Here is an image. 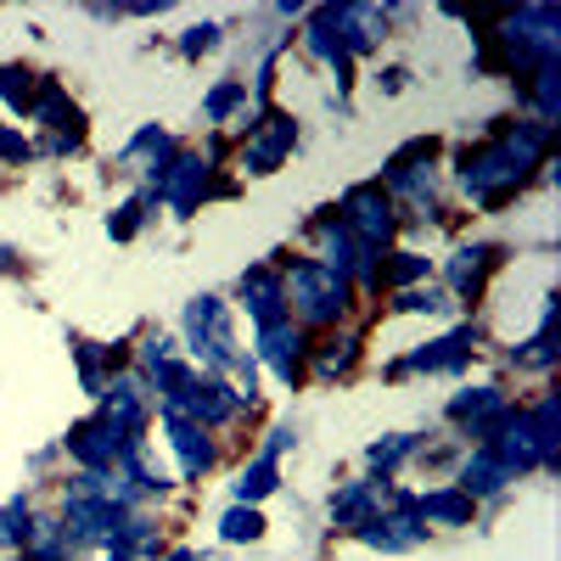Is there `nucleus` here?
<instances>
[{"instance_id":"obj_42","label":"nucleus","mask_w":561,"mask_h":561,"mask_svg":"<svg viewBox=\"0 0 561 561\" xmlns=\"http://www.w3.org/2000/svg\"><path fill=\"white\" fill-rule=\"evenodd\" d=\"M169 561H197V556H192V550H174V556H169Z\"/></svg>"},{"instance_id":"obj_24","label":"nucleus","mask_w":561,"mask_h":561,"mask_svg":"<svg viewBox=\"0 0 561 561\" xmlns=\"http://www.w3.org/2000/svg\"><path fill=\"white\" fill-rule=\"evenodd\" d=\"M28 561H73V545H68V528L57 517H34L28 523V539H23Z\"/></svg>"},{"instance_id":"obj_3","label":"nucleus","mask_w":561,"mask_h":561,"mask_svg":"<svg viewBox=\"0 0 561 561\" xmlns=\"http://www.w3.org/2000/svg\"><path fill=\"white\" fill-rule=\"evenodd\" d=\"M500 45L517 73H539V68H556L561 57V12L556 7H523L500 23Z\"/></svg>"},{"instance_id":"obj_14","label":"nucleus","mask_w":561,"mask_h":561,"mask_svg":"<svg viewBox=\"0 0 561 561\" xmlns=\"http://www.w3.org/2000/svg\"><path fill=\"white\" fill-rule=\"evenodd\" d=\"M393 500V489L382 483V478H359V483H343L337 494H332V528H348V534H359L365 523H377L382 517V505Z\"/></svg>"},{"instance_id":"obj_16","label":"nucleus","mask_w":561,"mask_h":561,"mask_svg":"<svg viewBox=\"0 0 561 561\" xmlns=\"http://www.w3.org/2000/svg\"><path fill=\"white\" fill-rule=\"evenodd\" d=\"M163 433H169V449L180 460V478L197 483L208 466H214V444H208V427H197V421H185L174 410H163Z\"/></svg>"},{"instance_id":"obj_37","label":"nucleus","mask_w":561,"mask_h":561,"mask_svg":"<svg viewBox=\"0 0 561 561\" xmlns=\"http://www.w3.org/2000/svg\"><path fill=\"white\" fill-rule=\"evenodd\" d=\"M219 45V23H197V28H185L180 34V57H203Z\"/></svg>"},{"instance_id":"obj_18","label":"nucleus","mask_w":561,"mask_h":561,"mask_svg":"<svg viewBox=\"0 0 561 561\" xmlns=\"http://www.w3.org/2000/svg\"><path fill=\"white\" fill-rule=\"evenodd\" d=\"M174 158V140L158 129V124H147V129H135L129 140H124V152H118V174H129V180H158L163 174V163Z\"/></svg>"},{"instance_id":"obj_4","label":"nucleus","mask_w":561,"mask_h":561,"mask_svg":"<svg viewBox=\"0 0 561 561\" xmlns=\"http://www.w3.org/2000/svg\"><path fill=\"white\" fill-rule=\"evenodd\" d=\"M96 421H107V427L129 449L147 444V421H152V388H147V377H140V370H113L107 388H102V415Z\"/></svg>"},{"instance_id":"obj_25","label":"nucleus","mask_w":561,"mask_h":561,"mask_svg":"<svg viewBox=\"0 0 561 561\" xmlns=\"http://www.w3.org/2000/svg\"><path fill=\"white\" fill-rule=\"evenodd\" d=\"M415 449H421V438H415V433H388V438H377V444L365 449V466H370V478H382V483H388V478L399 472V466H404V460H410Z\"/></svg>"},{"instance_id":"obj_15","label":"nucleus","mask_w":561,"mask_h":561,"mask_svg":"<svg viewBox=\"0 0 561 561\" xmlns=\"http://www.w3.org/2000/svg\"><path fill=\"white\" fill-rule=\"evenodd\" d=\"M304 51L337 73V102H343V96H348V84H354V62H348V51L337 45L332 7H314V12H309V23H304Z\"/></svg>"},{"instance_id":"obj_38","label":"nucleus","mask_w":561,"mask_h":561,"mask_svg":"<svg viewBox=\"0 0 561 561\" xmlns=\"http://www.w3.org/2000/svg\"><path fill=\"white\" fill-rule=\"evenodd\" d=\"M0 158H7V163H28V158H34V147H28V140H23L18 129H0Z\"/></svg>"},{"instance_id":"obj_33","label":"nucleus","mask_w":561,"mask_h":561,"mask_svg":"<svg viewBox=\"0 0 561 561\" xmlns=\"http://www.w3.org/2000/svg\"><path fill=\"white\" fill-rule=\"evenodd\" d=\"M354 359H359V337H337V343H325V348L314 354V377L332 382V377H343Z\"/></svg>"},{"instance_id":"obj_35","label":"nucleus","mask_w":561,"mask_h":561,"mask_svg":"<svg viewBox=\"0 0 561 561\" xmlns=\"http://www.w3.org/2000/svg\"><path fill=\"white\" fill-rule=\"evenodd\" d=\"M393 309L399 314H455V298L449 293H399Z\"/></svg>"},{"instance_id":"obj_20","label":"nucleus","mask_w":561,"mask_h":561,"mask_svg":"<svg viewBox=\"0 0 561 561\" xmlns=\"http://www.w3.org/2000/svg\"><path fill=\"white\" fill-rule=\"evenodd\" d=\"M237 298H242V309L253 314V325H270V320L287 314V293H280V270H270V264H253V270L237 280Z\"/></svg>"},{"instance_id":"obj_23","label":"nucleus","mask_w":561,"mask_h":561,"mask_svg":"<svg viewBox=\"0 0 561 561\" xmlns=\"http://www.w3.org/2000/svg\"><path fill=\"white\" fill-rule=\"evenodd\" d=\"M472 500H466L460 489H433V494H421L415 500V517L421 523H438V528H472Z\"/></svg>"},{"instance_id":"obj_13","label":"nucleus","mask_w":561,"mask_h":561,"mask_svg":"<svg viewBox=\"0 0 561 561\" xmlns=\"http://www.w3.org/2000/svg\"><path fill=\"white\" fill-rule=\"evenodd\" d=\"M62 449L79 460V472H102V478H113L129 444L107 427V421H79V427L62 438Z\"/></svg>"},{"instance_id":"obj_7","label":"nucleus","mask_w":561,"mask_h":561,"mask_svg":"<svg viewBox=\"0 0 561 561\" xmlns=\"http://www.w3.org/2000/svg\"><path fill=\"white\" fill-rule=\"evenodd\" d=\"M523 185V174L511 169V158L500 147H478V152H460V192L472 197L478 208H500L511 192Z\"/></svg>"},{"instance_id":"obj_29","label":"nucleus","mask_w":561,"mask_h":561,"mask_svg":"<svg viewBox=\"0 0 561 561\" xmlns=\"http://www.w3.org/2000/svg\"><path fill=\"white\" fill-rule=\"evenodd\" d=\"M237 107H248V84H242V79H219L208 96H203V118H208V124H225Z\"/></svg>"},{"instance_id":"obj_12","label":"nucleus","mask_w":561,"mask_h":561,"mask_svg":"<svg viewBox=\"0 0 561 561\" xmlns=\"http://www.w3.org/2000/svg\"><path fill=\"white\" fill-rule=\"evenodd\" d=\"M304 325H293L287 314L280 320H270V325H259V359L275 370V382L280 388H293L298 377H304Z\"/></svg>"},{"instance_id":"obj_39","label":"nucleus","mask_w":561,"mask_h":561,"mask_svg":"<svg viewBox=\"0 0 561 561\" xmlns=\"http://www.w3.org/2000/svg\"><path fill=\"white\" fill-rule=\"evenodd\" d=\"M293 444H298V433H293V427H270V438H264V455H270V460H280V455H287Z\"/></svg>"},{"instance_id":"obj_1","label":"nucleus","mask_w":561,"mask_h":561,"mask_svg":"<svg viewBox=\"0 0 561 561\" xmlns=\"http://www.w3.org/2000/svg\"><path fill=\"white\" fill-rule=\"evenodd\" d=\"M280 293H287V320L293 325H337L348 309H354V287L325 270L314 259H298L280 270Z\"/></svg>"},{"instance_id":"obj_31","label":"nucleus","mask_w":561,"mask_h":561,"mask_svg":"<svg viewBox=\"0 0 561 561\" xmlns=\"http://www.w3.org/2000/svg\"><path fill=\"white\" fill-rule=\"evenodd\" d=\"M534 107H539V124L545 129L561 118V68H539L534 73Z\"/></svg>"},{"instance_id":"obj_8","label":"nucleus","mask_w":561,"mask_h":561,"mask_svg":"<svg viewBox=\"0 0 561 561\" xmlns=\"http://www.w3.org/2000/svg\"><path fill=\"white\" fill-rule=\"evenodd\" d=\"M293 147H298V118L280 113V107H270V113L248 129V140H242V174H275L280 163L293 158Z\"/></svg>"},{"instance_id":"obj_17","label":"nucleus","mask_w":561,"mask_h":561,"mask_svg":"<svg viewBox=\"0 0 561 561\" xmlns=\"http://www.w3.org/2000/svg\"><path fill=\"white\" fill-rule=\"evenodd\" d=\"M494 264H500V248H489V242L460 248V253L444 264L449 298H455V304H478V298H483V280H489V270H494Z\"/></svg>"},{"instance_id":"obj_21","label":"nucleus","mask_w":561,"mask_h":561,"mask_svg":"<svg viewBox=\"0 0 561 561\" xmlns=\"http://www.w3.org/2000/svg\"><path fill=\"white\" fill-rule=\"evenodd\" d=\"M494 147L511 158V169H517V174L528 180V169H539V163H545V152H550V129H545L539 118L500 124V140H494Z\"/></svg>"},{"instance_id":"obj_32","label":"nucleus","mask_w":561,"mask_h":561,"mask_svg":"<svg viewBox=\"0 0 561 561\" xmlns=\"http://www.w3.org/2000/svg\"><path fill=\"white\" fill-rule=\"evenodd\" d=\"M28 523H34V511H28V494H12L7 505H0V545H23L28 539Z\"/></svg>"},{"instance_id":"obj_27","label":"nucleus","mask_w":561,"mask_h":561,"mask_svg":"<svg viewBox=\"0 0 561 561\" xmlns=\"http://www.w3.org/2000/svg\"><path fill=\"white\" fill-rule=\"evenodd\" d=\"M264 517H259V505H230L225 517H219V539L225 545H259L264 539Z\"/></svg>"},{"instance_id":"obj_28","label":"nucleus","mask_w":561,"mask_h":561,"mask_svg":"<svg viewBox=\"0 0 561 561\" xmlns=\"http://www.w3.org/2000/svg\"><path fill=\"white\" fill-rule=\"evenodd\" d=\"M433 275V259H421V253H393V264L382 270L377 287H393V293H415V280H427Z\"/></svg>"},{"instance_id":"obj_2","label":"nucleus","mask_w":561,"mask_h":561,"mask_svg":"<svg viewBox=\"0 0 561 561\" xmlns=\"http://www.w3.org/2000/svg\"><path fill=\"white\" fill-rule=\"evenodd\" d=\"M185 348L203 359V377H230V370L242 365L237 354V332H230V309L225 298L203 293L185 304Z\"/></svg>"},{"instance_id":"obj_19","label":"nucleus","mask_w":561,"mask_h":561,"mask_svg":"<svg viewBox=\"0 0 561 561\" xmlns=\"http://www.w3.org/2000/svg\"><path fill=\"white\" fill-rule=\"evenodd\" d=\"M472 348H478V325H460V332H449V337H438V343H421L410 359H399L393 370H466V359H472Z\"/></svg>"},{"instance_id":"obj_30","label":"nucleus","mask_w":561,"mask_h":561,"mask_svg":"<svg viewBox=\"0 0 561 561\" xmlns=\"http://www.w3.org/2000/svg\"><path fill=\"white\" fill-rule=\"evenodd\" d=\"M34 90H39V79L28 73V68H0V102H7L12 113H28V102H34Z\"/></svg>"},{"instance_id":"obj_41","label":"nucleus","mask_w":561,"mask_h":561,"mask_svg":"<svg viewBox=\"0 0 561 561\" xmlns=\"http://www.w3.org/2000/svg\"><path fill=\"white\" fill-rule=\"evenodd\" d=\"M107 561H135V556H129V550H113V545H107Z\"/></svg>"},{"instance_id":"obj_36","label":"nucleus","mask_w":561,"mask_h":561,"mask_svg":"<svg viewBox=\"0 0 561 561\" xmlns=\"http://www.w3.org/2000/svg\"><path fill=\"white\" fill-rule=\"evenodd\" d=\"M174 359H180V343L174 337H147V348H140V377H152V370H163Z\"/></svg>"},{"instance_id":"obj_26","label":"nucleus","mask_w":561,"mask_h":561,"mask_svg":"<svg viewBox=\"0 0 561 561\" xmlns=\"http://www.w3.org/2000/svg\"><path fill=\"white\" fill-rule=\"evenodd\" d=\"M275 489H280V466H275L270 455L248 460V466H242V478L230 483V494H237V505H259V500H270Z\"/></svg>"},{"instance_id":"obj_40","label":"nucleus","mask_w":561,"mask_h":561,"mask_svg":"<svg viewBox=\"0 0 561 561\" xmlns=\"http://www.w3.org/2000/svg\"><path fill=\"white\" fill-rule=\"evenodd\" d=\"M377 84H382V90H388V96H399V90H404V84H410V73H404V68H388V73H382V79H377Z\"/></svg>"},{"instance_id":"obj_9","label":"nucleus","mask_w":561,"mask_h":561,"mask_svg":"<svg viewBox=\"0 0 561 561\" xmlns=\"http://www.w3.org/2000/svg\"><path fill=\"white\" fill-rule=\"evenodd\" d=\"M444 415L455 421V427H460L466 438L494 444V438H500V427L511 421V399H505V388H460V393L444 404Z\"/></svg>"},{"instance_id":"obj_22","label":"nucleus","mask_w":561,"mask_h":561,"mask_svg":"<svg viewBox=\"0 0 561 561\" xmlns=\"http://www.w3.org/2000/svg\"><path fill=\"white\" fill-rule=\"evenodd\" d=\"M505 483H517V478H511L505 472V466H500V455L489 449V444H478L472 455H466V466H460V478H455V489L466 494V500H489V494H505Z\"/></svg>"},{"instance_id":"obj_5","label":"nucleus","mask_w":561,"mask_h":561,"mask_svg":"<svg viewBox=\"0 0 561 561\" xmlns=\"http://www.w3.org/2000/svg\"><path fill=\"white\" fill-rule=\"evenodd\" d=\"M337 219L348 225V237L365 242V248H388L393 242V230H399V214H393V197L382 192V180H365V185H348L343 192V208Z\"/></svg>"},{"instance_id":"obj_11","label":"nucleus","mask_w":561,"mask_h":561,"mask_svg":"<svg viewBox=\"0 0 561 561\" xmlns=\"http://www.w3.org/2000/svg\"><path fill=\"white\" fill-rule=\"evenodd\" d=\"M332 28H337V45L354 57H370L377 45L388 39V7H370V0H348V7H332Z\"/></svg>"},{"instance_id":"obj_10","label":"nucleus","mask_w":561,"mask_h":561,"mask_svg":"<svg viewBox=\"0 0 561 561\" xmlns=\"http://www.w3.org/2000/svg\"><path fill=\"white\" fill-rule=\"evenodd\" d=\"M365 550H382V556H404V550H415L421 539H427V523L415 517V500L410 494H393V511H382L377 523H365L359 534H354Z\"/></svg>"},{"instance_id":"obj_6","label":"nucleus","mask_w":561,"mask_h":561,"mask_svg":"<svg viewBox=\"0 0 561 561\" xmlns=\"http://www.w3.org/2000/svg\"><path fill=\"white\" fill-rule=\"evenodd\" d=\"M208 174H214V163H208L203 152H174L147 192H152L174 219H192V214L208 203Z\"/></svg>"},{"instance_id":"obj_34","label":"nucleus","mask_w":561,"mask_h":561,"mask_svg":"<svg viewBox=\"0 0 561 561\" xmlns=\"http://www.w3.org/2000/svg\"><path fill=\"white\" fill-rule=\"evenodd\" d=\"M511 365H528V370H550L556 365V337H550V325H539V332L528 343L511 348Z\"/></svg>"}]
</instances>
